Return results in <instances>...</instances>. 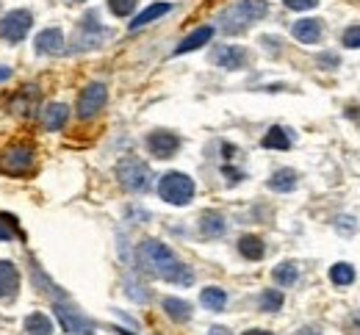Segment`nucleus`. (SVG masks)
I'll list each match as a JSON object with an SVG mask.
<instances>
[{"label": "nucleus", "mask_w": 360, "mask_h": 335, "mask_svg": "<svg viewBox=\"0 0 360 335\" xmlns=\"http://www.w3.org/2000/svg\"><path fill=\"white\" fill-rule=\"evenodd\" d=\"M139 263L150 275H155V277H161L167 283H175V286H191V280H194L191 269L180 263L175 258V252L167 244H161L155 239H144L139 244Z\"/></svg>", "instance_id": "f257e3e1"}, {"label": "nucleus", "mask_w": 360, "mask_h": 335, "mask_svg": "<svg viewBox=\"0 0 360 335\" xmlns=\"http://www.w3.org/2000/svg\"><path fill=\"white\" fill-rule=\"evenodd\" d=\"M266 11H269V3L266 0H238V3L227 6L225 11L219 14V25H222L225 34H241L252 22L264 20Z\"/></svg>", "instance_id": "f03ea898"}, {"label": "nucleus", "mask_w": 360, "mask_h": 335, "mask_svg": "<svg viewBox=\"0 0 360 335\" xmlns=\"http://www.w3.org/2000/svg\"><path fill=\"white\" fill-rule=\"evenodd\" d=\"M158 194L169 205H188L194 197V180L183 172H167L158 183Z\"/></svg>", "instance_id": "7ed1b4c3"}, {"label": "nucleus", "mask_w": 360, "mask_h": 335, "mask_svg": "<svg viewBox=\"0 0 360 335\" xmlns=\"http://www.w3.org/2000/svg\"><path fill=\"white\" fill-rule=\"evenodd\" d=\"M34 161H37V150L31 144H14L0 155V172L20 178L34 169Z\"/></svg>", "instance_id": "20e7f679"}, {"label": "nucleus", "mask_w": 360, "mask_h": 335, "mask_svg": "<svg viewBox=\"0 0 360 335\" xmlns=\"http://www.w3.org/2000/svg\"><path fill=\"white\" fill-rule=\"evenodd\" d=\"M117 178L128 192H147L150 189V166L139 158H122L117 164Z\"/></svg>", "instance_id": "39448f33"}, {"label": "nucleus", "mask_w": 360, "mask_h": 335, "mask_svg": "<svg viewBox=\"0 0 360 335\" xmlns=\"http://www.w3.org/2000/svg\"><path fill=\"white\" fill-rule=\"evenodd\" d=\"M31 25H34L31 11H25V8L8 11V14L0 20V39H6V42H11V45H17V42H22V39L28 37Z\"/></svg>", "instance_id": "423d86ee"}, {"label": "nucleus", "mask_w": 360, "mask_h": 335, "mask_svg": "<svg viewBox=\"0 0 360 335\" xmlns=\"http://www.w3.org/2000/svg\"><path fill=\"white\" fill-rule=\"evenodd\" d=\"M56 316L64 327V333H75V335H89L94 333V322L86 319L84 313H78L75 308H67V305H56Z\"/></svg>", "instance_id": "0eeeda50"}, {"label": "nucleus", "mask_w": 360, "mask_h": 335, "mask_svg": "<svg viewBox=\"0 0 360 335\" xmlns=\"http://www.w3.org/2000/svg\"><path fill=\"white\" fill-rule=\"evenodd\" d=\"M105 97H108V92H105L103 84H89V86L81 92V97H78V117H81V119L94 117V114L105 105Z\"/></svg>", "instance_id": "6e6552de"}, {"label": "nucleus", "mask_w": 360, "mask_h": 335, "mask_svg": "<svg viewBox=\"0 0 360 335\" xmlns=\"http://www.w3.org/2000/svg\"><path fill=\"white\" fill-rule=\"evenodd\" d=\"M147 147H150V152H153L155 158H172V155L178 152L180 139L175 136V133L155 131V133H150V136H147Z\"/></svg>", "instance_id": "1a4fd4ad"}, {"label": "nucleus", "mask_w": 360, "mask_h": 335, "mask_svg": "<svg viewBox=\"0 0 360 335\" xmlns=\"http://www.w3.org/2000/svg\"><path fill=\"white\" fill-rule=\"evenodd\" d=\"M214 64H219L222 70H244L247 67V50L236 48V45H222L214 50Z\"/></svg>", "instance_id": "9d476101"}, {"label": "nucleus", "mask_w": 360, "mask_h": 335, "mask_svg": "<svg viewBox=\"0 0 360 335\" xmlns=\"http://www.w3.org/2000/svg\"><path fill=\"white\" fill-rule=\"evenodd\" d=\"M20 291V272L11 261H0V299H14Z\"/></svg>", "instance_id": "9b49d317"}, {"label": "nucleus", "mask_w": 360, "mask_h": 335, "mask_svg": "<svg viewBox=\"0 0 360 335\" xmlns=\"http://www.w3.org/2000/svg\"><path fill=\"white\" fill-rule=\"evenodd\" d=\"M34 48H37V53H42V55H56V53L64 50V34L58 28H45V31L37 34Z\"/></svg>", "instance_id": "f8f14e48"}, {"label": "nucleus", "mask_w": 360, "mask_h": 335, "mask_svg": "<svg viewBox=\"0 0 360 335\" xmlns=\"http://www.w3.org/2000/svg\"><path fill=\"white\" fill-rule=\"evenodd\" d=\"M294 39H300L302 45H316L321 39V20L316 17H305V20H297L294 28H291Z\"/></svg>", "instance_id": "ddd939ff"}, {"label": "nucleus", "mask_w": 360, "mask_h": 335, "mask_svg": "<svg viewBox=\"0 0 360 335\" xmlns=\"http://www.w3.org/2000/svg\"><path fill=\"white\" fill-rule=\"evenodd\" d=\"M214 39V28L211 25H202V28H197L194 34H188L183 42H180L178 48H175V53L178 55H183V53H191V50H200L202 45H208Z\"/></svg>", "instance_id": "4468645a"}, {"label": "nucleus", "mask_w": 360, "mask_h": 335, "mask_svg": "<svg viewBox=\"0 0 360 335\" xmlns=\"http://www.w3.org/2000/svg\"><path fill=\"white\" fill-rule=\"evenodd\" d=\"M169 11H172V3H153V6H147L141 14H136L134 17L131 31H139V28H144V25L155 22L158 17H164V14H169Z\"/></svg>", "instance_id": "2eb2a0df"}, {"label": "nucleus", "mask_w": 360, "mask_h": 335, "mask_svg": "<svg viewBox=\"0 0 360 335\" xmlns=\"http://www.w3.org/2000/svg\"><path fill=\"white\" fill-rule=\"evenodd\" d=\"M67 117H70V108L64 103H53V105H47L45 111H42V125H45L47 131H61Z\"/></svg>", "instance_id": "dca6fc26"}, {"label": "nucleus", "mask_w": 360, "mask_h": 335, "mask_svg": "<svg viewBox=\"0 0 360 335\" xmlns=\"http://www.w3.org/2000/svg\"><path fill=\"white\" fill-rule=\"evenodd\" d=\"M271 192H294L297 189V172L294 169H277L269 178Z\"/></svg>", "instance_id": "f3484780"}, {"label": "nucleus", "mask_w": 360, "mask_h": 335, "mask_svg": "<svg viewBox=\"0 0 360 335\" xmlns=\"http://www.w3.org/2000/svg\"><path fill=\"white\" fill-rule=\"evenodd\" d=\"M238 252H241L247 261H261L264 252H266V247H264V241L258 239V236H241V241H238Z\"/></svg>", "instance_id": "a211bd4d"}, {"label": "nucleus", "mask_w": 360, "mask_h": 335, "mask_svg": "<svg viewBox=\"0 0 360 335\" xmlns=\"http://www.w3.org/2000/svg\"><path fill=\"white\" fill-rule=\"evenodd\" d=\"M200 230H202V236H208V239H219V236L225 233V219H222L219 214H202Z\"/></svg>", "instance_id": "6ab92c4d"}, {"label": "nucleus", "mask_w": 360, "mask_h": 335, "mask_svg": "<svg viewBox=\"0 0 360 335\" xmlns=\"http://www.w3.org/2000/svg\"><path fill=\"white\" fill-rule=\"evenodd\" d=\"M164 310H167L169 319H175V322H188V319H191V305L183 302V299H175V296H167V299H164Z\"/></svg>", "instance_id": "aec40b11"}, {"label": "nucleus", "mask_w": 360, "mask_h": 335, "mask_svg": "<svg viewBox=\"0 0 360 335\" xmlns=\"http://www.w3.org/2000/svg\"><path fill=\"white\" fill-rule=\"evenodd\" d=\"M200 302H202L208 310H225L227 294L222 291V288H202V294H200Z\"/></svg>", "instance_id": "412c9836"}, {"label": "nucleus", "mask_w": 360, "mask_h": 335, "mask_svg": "<svg viewBox=\"0 0 360 335\" xmlns=\"http://www.w3.org/2000/svg\"><path fill=\"white\" fill-rule=\"evenodd\" d=\"M25 333L28 335H53V324L45 313H31L25 319Z\"/></svg>", "instance_id": "4be33fe9"}, {"label": "nucleus", "mask_w": 360, "mask_h": 335, "mask_svg": "<svg viewBox=\"0 0 360 335\" xmlns=\"http://www.w3.org/2000/svg\"><path fill=\"white\" fill-rule=\"evenodd\" d=\"M264 147L266 150H288L291 147V136L285 128H271L269 133L264 136Z\"/></svg>", "instance_id": "5701e85b"}, {"label": "nucleus", "mask_w": 360, "mask_h": 335, "mask_svg": "<svg viewBox=\"0 0 360 335\" xmlns=\"http://www.w3.org/2000/svg\"><path fill=\"white\" fill-rule=\"evenodd\" d=\"M271 277H274V283L283 288L294 286L297 283V277H300V272H297V266L294 263H280L274 272H271Z\"/></svg>", "instance_id": "b1692460"}, {"label": "nucleus", "mask_w": 360, "mask_h": 335, "mask_svg": "<svg viewBox=\"0 0 360 335\" xmlns=\"http://www.w3.org/2000/svg\"><path fill=\"white\" fill-rule=\"evenodd\" d=\"M330 280H333L335 286H349V283L355 280V269H352L349 263H335V266L330 269Z\"/></svg>", "instance_id": "393cba45"}, {"label": "nucleus", "mask_w": 360, "mask_h": 335, "mask_svg": "<svg viewBox=\"0 0 360 335\" xmlns=\"http://www.w3.org/2000/svg\"><path fill=\"white\" fill-rule=\"evenodd\" d=\"M280 308H283V294H280L277 288H269V291L261 294V310L274 313V310H280Z\"/></svg>", "instance_id": "a878e982"}, {"label": "nucleus", "mask_w": 360, "mask_h": 335, "mask_svg": "<svg viewBox=\"0 0 360 335\" xmlns=\"http://www.w3.org/2000/svg\"><path fill=\"white\" fill-rule=\"evenodd\" d=\"M139 0H108V8L114 11V17H128L136 8Z\"/></svg>", "instance_id": "bb28decb"}, {"label": "nucleus", "mask_w": 360, "mask_h": 335, "mask_svg": "<svg viewBox=\"0 0 360 335\" xmlns=\"http://www.w3.org/2000/svg\"><path fill=\"white\" fill-rule=\"evenodd\" d=\"M344 45L347 48H360V25H352L344 31Z\"/></svg>", "instance_id": "cd10ccee"}, {"label": "nucleus", "mask_w": 360, "mask_h": 335, "mask_svg": "<svg viewBox=\"0 0 360 335\" xmlns=\"http://www.w3.org/2000/svg\"><path fill=\"white\" fill-rule=\"evenodd\" d=\"M288 8H294V11H308V8H314L319 6V0H283Z\"/></svg>", "instance_id": "c85d7f7f"}, {"label": "nucleus", "mask_w": 360, "mask_h": 335, "mask_svg": "<svg viewBox=\"0 0 360 335\" xmlns=\"http://www.w3.org/2000/svg\"><path fill=\"white\" fill-rule=\"evenodd\" d=\"M319 61H321V64H338V55H333V53L327 55V53H324V55H321Z\"/></svg>", "instance_id": "c756f323"}, {"label": "nucleus", "mask_w": 360, "mask_h": 335, "mask_svg": "<svg viewBox=\"0 0 360 335\" xmlns=\"http://www.w3.org/2000/svg\"><path fill=\"white\" fill-rule=\"evenodd\" d=\"M8 239H11V230L3 228V222H0V241H8Z\"/></svg>", "instance_id": "7c9ffc66"}, {"label": "nucleus", "mask_w": 360, "mask_h": 335, "mask_svg": "<svg viewBox=\"0 0 360 335\" xmlns=\"http://www.w3.org/2000/svg\"><path fill=\"white\" fill-rule=\"evenodd\" d=\"M8 75H11V70H8V67H3V70H0V81H6Z\"/></svg>", "instance_id": "2f4dec72"}, {"label": "nucleus", "mask_w": 360, "mask_h": 335, "mask_svg": "<svg viewBox=\"0 0 360 335\" xmlns=\"http://www.w3.org/2000/svg\"><path fill=\"white\" fill-rule=\"evenodd\" d=\"M244 335H271V333H266V330H247Z\"/></svg>", "instance_id": "473e14b6"}, {"label": "nucleus", "mask_w": 360, "mask_h": 335, "mask_svg": "<svg viewBox=\"0 0 360 335\" xmlns=\"http://www.w3.org/2000/svg\"><path fill=\"white\" fill-rule=\"evenodd\" d=\"M208 335H230V333H227V330H211Z\"/></svg>", "instance_id": "72a5a7b5"}, {"label": "nucleus", "mask_w": 360, "mask_h": 335, "mask_svg": "<svg viewBox=\"0 0 360 335\" xmlns=\"http://www.w3.org/2000/svg\"><path fill=\"white\" fill-rule=\"evenodd\" d=\"M70 3H84V0H70Z\"/></svg>", "instance_id": "f704fd0d"}]
</instances>
